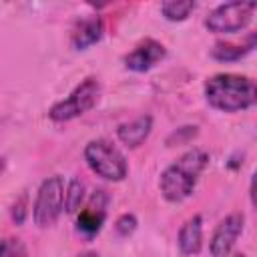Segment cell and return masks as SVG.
Here are the masks:
<instances>
[{
  "instance_id": "9c48e42d",
  "label": "cell",
  "mask_w": 257,
  "mask_h": 257,
  "mask_svg": "<svg viewBox=\"0 0 257 257\" xmlns=\"http://www.w3.org/2000/svg\"><path fill=\"white\" fill-rule=\"evenodd\" d=\"M165 56H167V48L163 42H159L155 38H145L128 54H124L122 62L133 72H147L155 64H159Z\"/></svg>"
},
{
  "instance_id": "52a82bcc",
  "label": "cell",
  "mask_w": 257,
  "mask_h": 257,
  "mask_svg": "<svg viewBox=\"0 0 257 257\" xmlns=\"http://www.w3.org/2000/svg\"><path fill=\"white\" fill-rule=\"evenodd\" d=\"M108 193L104 189H94L90 199L86 201V205L80 207V211L76 213V229L86 235V237H94L100 233L104 221H106V207H108Z\"/></svg>"
},
{
  "instance_id": "8992f818",
  "label": "cell",
  "mask_w": 257,
  "mask_h": 257,
  "mask_svg": "<svg viewBox=\"0 0 257 257\" xmlns=\"http://www.w3.org/2000/svg\"><path fill=\"white\" fill-rule=\"evenodd\" d=\"M64 205V181L60 175H52L44 179L36 191V199L32 205V221L40 229L54 225L62 213Z\"/></svg>"
},
{
  "instance_id": "5bb4252c",
  "label": "cell",
  "mask_w": 257,
  "mask_h": 257,
  "mask_svg": "<svg viewBox=\"0 0 257 257\" xmlns=\"http://www.w3.org/2000/svg\"><path fill=\"white\" fill-rule=\"evenodd\" d=\"M84 195H86V185L82 179L72 177L68 181V185L64 187V205L62 211L68 215H76L80 211V207L84 205Z\"/></svg>"
},
{
  "instance_id": "9a60e30c",
  "label": "cell",
  "mask_w": 257,
  "mask_h": 257,
  "mask_svg": "<svg viewBox=\"0 0 257 257\" xmlns=\"http://www.w3.org/2000/svg\"><path fill=\"white\" fill-rule=\"evenodd\" d=\"M195 8H197L195 0H167L161 4V14L169 22H183L191 16Z\"/></svg>"
},
{
  "instance_id": "8fae6325",
  "label": "cell",
  "mask_w": 257,
  "mask_h": 257,
  "mask_svg": "<svg viewBox=\"0 0 257 257\" xmlns=\"http://www.w3.org/2000/svg\"><path fill=\"white\" fill-rule=\"evenodd\" d=\"M151 131H153V116L151 114H139L137 118L116 126V139L124 147L137 149L149 139Z\"/></svg>"
},
{
  "instance_id": "6da1fadb",
  "label": "cell",
  "mask_w": 257,
  "mask_h": 257,
  "mask_svg": "<svg viewBox=\"0 0 257 257\" xmlns=\"http://www.w3.org/2000/svg\"><path fill=\"white\" fill-rule=\"evenodd\" d=\"M205 100L221 112L247 110L257 102V86L251 76L219 72L205 80Z\"/></svg>"
},
{
  "instance_id": "2e32d148",
  "label": "cell",
  "mask_w": 257,
  "mask_h": 257,
  "mask_svg": "<svg viewBox=\"0 0 257 257\" xmlns=\"http://www.w3.org/2000/svg\"><path fill=\"white\" fill-rule=\"evenodd\" d=\"M0 257H30L26 245L18 237H2L0 239Z\"/></svg>"
},
{
  "instance_id": "4fadbf2b",
  "label": "cell",
  "mask_w": 257,
  "mask_h": 257,
  "mask_svg": "<svg viewBox=\"0 0 257 257\" xmlns=\"http://www.w3.org/2000/svg\"><path fill=\"white\" fill-rule=\"evenodd\" d=\"M253 48H255V32H251L247 36L245 44L215 42L211 48V58H215L219 62H235V60H241L243 56H247L249 52H253Z\"/></svg>"
},
{
  "instance_id": "d6986e66",
  "label": "cell",
  "mask_w": 257,
  "mask_h": 257,
  "mask_svg": "<svg viewBox=\"0 0 257 257\" xmlns=\"http://www.w3.org/2000/svg\"><path fill=\"white\" fill-rule=\"evenodd\" d=\"M10 215H12V221L16 225H22L26 215H28V205H26V195H22L20 199H16V203L12 205L10 209Z\"/></svg>"
},
{
  "instance_id": "ba28073f",
  "label": "cell",
  "mask_w": 257,
  "mask_h": 257,
  "mask_svg": "<svg viewBox=\"0 0 257 257\" xmlns=\"http://www.w3.org/2000/svg\"><path fill=\"white\" fill-rule=\"evenodd\" d=\"M243 227H245L243 213H231L225 219H221L209 239V253L213 257H229L239 235L243 233Z\"/></svg>"
},
{
  "instance_id": "7c38bea8",
  "label": "cell",
  "mask_w": 257,
  "mask_h": 257,
  "mask_svg": "<svg viewBox=\"0 0 257 257\" xmlns=\"http://www.w3.org/2000/svg\"><path fill=\"white\" fill-rule=\"evenodd\" d=\"M177 245L185 257H193L201 251L203 247V217L201 215H193L181 225L179 235H177Z\"/></svg>"
},
{
  "instance_id": "ac0fdd59",
  "label": "cell",
  "mask_w": 257,
  "mask_h": 257,
  "mask_svg": "<svg viewBox=\"0 0 257 257\" xmlns=\"http://www.w3.org/2000/svg\"><path fill=\"white\" fill-rule=\"evenodd\" d=\"M197 126H181V128H177L169 139H167V145L171 147V145H183V143H187V141H191L193 137H197Z\"/></svg>"
},
{
  "instance_id": "7402d4cb",
  "label": "cell",
  "mask_w": 257,
  "mask_h": 257,
  "mask_svg": "<svg viewBox=\"0 0 257 257\" xmlns=\"http://www.w3.org/2000/svg\"><path fill=\"white\" fill-rule=\"evenodd\" d=\"M2 167H4V163H2V159H0V171H2Z\"/></svg>"
},
{
  "instance_id": "30bf717a",
  "label": "cell",
  "mask_w": 257,
  "mask_h": 257,
  "mask_svg": "<svg viewBox=\"0 0 257 257\" xmlns=\"http://www.w3.org/2000/svg\"><path fill=\"white\" fill-rule=\"evenodd\" d=\"M102 34H104L102 18L92 14V16L76 20V24H74V28L70 32V44L76 50H86L88 46L96 44L102 38Z\"/></svg>"
},
{
  "instance_id": "44dd1931",
  "label": "cell",
  "mask_w": 257,
  "mask_h": 257,
  "mask_svg": "<svg viewBox=\"0 0 257 257\" xmlns=\"http://www.w3.org/2000/svg\"><path fill=\"white\" fill-rule=\"evenodd\" d=\"M233 257H247V255H245V253H235Z\"/></svg>"
},
{
  "instance_id": "5b68a950",
  "label": "cell",
  "mask_w": 257,
  "mask_h": 257,
  "mask_svg": "<svg viewBox=\"0 0 257 257\" xmlns=\"http://www.w3.org/2000/svg\"><path fill=\"white\" fill-rule=\"evenodd\" d=\"M255 10H257L255 2L233 0V2L219 4V6H215L207 14L205 28L209 32H215V34H235V32H241L253 20Z\"/></svg>"
},
{
  "instance_id": "e0dca14e",
  "label": "cell",
  "mask_w": 257,
  "mask_h": 257,
  "mask_svg": "<svg viewBox=\"0 0 257 257\" xmlns=\"http://www.w3.org/2000/svg\"><path fill=\"white\" fill-rule=\"evenodd\" d=\"M137 227H139V219H137L135 213H122V215L114 221V231H116V235H120V237L133 235V233L137 231Z\"/></svg>"
},
{
  "instance_id": "3957f363",
  "label": "cell",
  "mask_w": 257,
  "mask_h": 257,
  "mask_svg": "<svg viewBox=\"0 0 257 257\" xmlns=\"http://www.w3.org/2000/svg\"><path fill=\"white\" fill-rule=\"evenodd\" d=\"M82 155H84L88 169L104 181L118 183L128 175V163H126L122 151L106 139L88 141Z\"/></svg>"
},
{
  "instance_id": "277c9868",
  "label": "cell",
  "mask_w": 257,
  "mask_h": 257,
  "mask_svg": "<svg viewBox=\"0 0 257 257\" xmlns=\"http://www.w3.org/2000/svg\"><path fill=\"white\" fill-rule=\"evenodd\" d=\"M100 96V82L94 76H86L80 84H76L68 96H64L62 100L54 102L48 108V118L54 122H68L74 120L78 116H82L84 112H88Z\"/></svg>"
},
{
  "instance_id": "ffe728a7",
  "label": "cell",
  "mask_w": 257,
  "mask_h": 257,
  "mask_svg": "<svg viewBox=\"0 0 257 257\" xmlns=\"http://www.w3.org/2000/svg\"><path fill=\"white\" fill-rule=\"evenodd\" d=\"M76 257H100L96 251H82V253H78Z\"/></svg>"
},
{
  "instance_id": "7a4b0ae2",
  "label": "cell",
  "mask_w": 257,
  "mask_h": 257,
  "mask_svg": "<svg viewBox=\"0 0 257 257\" xmlns=\"http://www.w3.org/2000/svg\"><path fill=\"white\" fill-rule=\"evenodd\" d=\"M207 165L209 155L203 149H189L179 159H175L159 177V189L165 201L181 203L189 199Z\"/></svg>"
}]
</instances>
